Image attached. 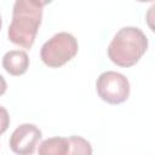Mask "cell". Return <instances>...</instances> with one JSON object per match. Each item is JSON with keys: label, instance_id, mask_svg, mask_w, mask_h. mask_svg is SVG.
<instances>
[{"label": "cell", "instance_id": "cell-1", "mask_svg": "<svg viewBox=\"0 0 155 155\" xmlns=\"http://www.w3.org/2000/svg\"><path fill=\"white\" fill-rule=\"evenodd\" d=\"M42 19V6L36 0H16L12 8L8 40L23 48L29 50L36 38Z\"/></svg>", "mask_w": 155, "mask_h": 155}, {"label": "cell", "instance_id": "cell-2", "mask_svg": "<svg viewBox=\"0 0 155 155\" xmlns=\"http://www.w3.org/2000/svg\"><path fill=\"white\" fill-rule=\"evenodd\" d=\"M148 50V38L136 27L121 28L108 46L109 59L122 68H130L139 62Z\"/></svg>", "mask_w": 155, "mask_h": 155}, {"label": "cell", "instance_id": "cell-3", "mask_svg": "<svg viewBox=\"0 0 155 155\" xmlns=\"http://www.w3.org/2000/svg\"><path fill=\"white\" fill-rule=\"evenodd\" d=\"M79 51V44L74 35L67 31L54 34L41 47L40 58L50 68H59L70 62Z\"/></svg>", "mask_w": 155, "mask_h": 155}, {"label": "cell", "instance_id": "cell-4", "mask_svg": "<svg viewBox=\"0 0 155 155\" xmlns=\"http://www.w3.org/2000/svg\"><path fill=\"white\" fill-rule=\"evenodd\" d=\"M96 90L102 101L109 104H120L128 99L130 82L124 74L109 70L98 76Z\"/></svg>", "mask_w": 155, "mask_h": 155}, {"label": "cell", "instance_id": "cell-5", "mask_svg": "<svg viewBox=\"0 0 155 155\" xmlns=\"http://www.w3.org/2000/svg\"><path fill=\"white\" fill-rule=\"evenodd\" d=\"M41 136V130L35 125L22 124L12 132L8 144L13 153L19 155H30L35 151Z\"/></svg>", "mask_w": 155, "mask_h": 155}, {"label": "cell", "instance_id": "cell-6", "mask_svg": "<svg viewBox=\"0 0 155 155\" xmlns=\"http://www.w3.org/2000/svg\"><path fill=\"white\" fill-rule=\"evenodd\" d=\"M2 67L10 75H23L29 68V57L25 51L11 50L2 57Z\"/></svg>", "mask_w": 155, "mask_h": 155}, {"label": "cell", "instance_id": "cell-7", "mask_svg": "<svg viewBox=\"0 0 155 155\" xmlns=\"http://www.w3.org/2000/svg\"><path fill=\"white\" fill-rule=\"evenodd\" d=\"M40 155H67L69 154V139L65 137H51L39 144Z\"/></svg>", "mask_w": 155, "mask_h": 155}, {"label": "cell", "instance_id": "cell-8", "mask_svg": "<svg viewBox=\"0 0 155 155\" xmlns=\"http://www.w3.org/2000/svg\"><path fill=\"white\" fill-rule=\"evenodd\" d=\"M69 139V154H82V155H90L92 154V147L88 140H86L82 137L79 136H71L68 137Z\"/></svg>", "mask_w": 155, "mask_h": 155}, {"label": "cell", "instance_id": "cell-9", "mask_svg": "<svg viewBox=\"0 0 155 155\" xmlns=\"http://www.w3.org/2000/svg\"><path fill=\"white\" fill-rule=\"evenodd\" d=\"M10 126V115L8 111L0 105V134H2Z\"/></svg>", "mask_w": 155, "mask_h": 155}, {"label": "cell", "instance_id": "cell-10", "mask_svg": "<svg viewBox=\"0 0 155 155\" xmlns=\"http://www.w3.org/2000/svg\"><path fill=\"white\" fill-rule=\"evenodd\" d=\"M7 90V84H6V80L5 78L0 74V96H2Z\"/></svg>", "mask_w": 155, "mask_h": 155}, {"label": "cell", "instance_id": "cell-11", "mask_svg": "<svg viewBox=\"0 0 155 155\" xmlns=\"http://www.w3.org/2000/svg\"><path fill=\"white\" fill-rule=\"evenodd\" d=\"M36 1H38V2H39V4H40V5L42 6V7H44V6L48 5V4H51V2L53 1V0H36Z\"/></svg>", "mask_w": 155, "mask_h": 155}, {"label": "cell", "instance_id": "cell-12", "mask_svg": "<svg viewBox=\"0 0 155 155\" xmlns=\"http://www.w3.org/2000/svg\"><path fill=\"white\" fill-rule=\"evenodd\" d=\"M136 1H138V2H153L154 0H136Z\"/></svg>", "mask_w": 155, "mask_h": 155}, {"label": "cell", "instance_id": "cell-13", "mask_svg": "<svg viewBox=\"0 0 155 155\" xmlns=\"http://www.w3.org/2000/svg\"><path fill=\"white\" fill-rule=\"evenodd\" d=\"M1 24H2V23H1V16H0V29H1Z\"/></svg>", "mask_w": 155, "mask_h": 155}]
</instances>
